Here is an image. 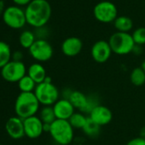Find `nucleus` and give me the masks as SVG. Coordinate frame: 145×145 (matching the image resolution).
<instances>
[{"mask_svg":"<svg viewBox=\"0 0 145 145\" xmlns=\"http://www.w3.org/2000/svg\"><path fill=\"white\" fill-rule=\"evenodd\" d=\"M51 6L47 0H32L25 8L26 23L35 28L44 26L50 19Z\"/></svg>","mask_w":145,"mask_h":145,"instance_id":"nucleus-1","label":"nucleus"},{"mask_svg":"<svg viewBox=\"0 0 145 145\" xmlns=\"http://www.w3.org/2000/svg\"><path fill=\"white\" fill-rule=\"evenodd\" d=\"M38 102L34 93H21L15 102V113L16 116L25 120L33 116L39 110Z\"/></svg>","mask_w":145,"mask_h":145,"instance_id":"nucleus-2","label":"nucleus"},{"mask_svg":"<svg viewBox=\"0 0 145 145\" xmlns=\"http://www.w3.org/2000/svg\"><path fill=\"white\" fill-rule=\"evenodd\" d=\"M50 134L60 145H68L73 139V128L68 121L56 119L51 125Z\"/></svg>","mask_w":145,"mask_h":145,"instance_id":"nucleus-3","label":"nucleus"},{"mask_svg":"<svg viewBox=\"0 0 145 145\" xmlns=\"http://www.w3.org/2000/svg\"><path fill=\"white\" fill-rule=\"evenodd\" d=\"M109 43L111 47L112 52L119 55L130 54L133 51L136 45L133 41L132 36L130 33L121 31L114 33L110 37Z\"/></svg>","mask_w":145,"mask_h":145,"instance_id":"nucleus-4","label":"nucleus"},{"mask_svg":"<svg viewBox=\"0 0 145 145\" xmlns=\"http://www.w3.org/2000/svg\"><path fill=\"white\" fill-rule=\"evenodd\" d=\"M33 93L44 106H53L59 100V91L52 82H43L37 84Z\"/></svg>","mask_w":145,"mask_h":145,"instance_id":"nucleus-5","label":"nucleus"},{"mask_svg":"<svg viewBox=\"0 0 145 145\" xmlns=\"http://www.w3.org/2000/svg\"><path fill=\"white\" fill-rule=\"evenodd\" d=\"M2 17L4 24L11 29H21L27 24L25 10L16 5L6 7Z\"/></svg>","mask_w":145,"mask_h":145,"instance_id":"nucleus-6","label":"nucleus"},{"mask_svg":"<svg viewBox=\"0 0 145 145\" xmlns=\"http://www.w3.org/2000/svg\"><path fill=\"white\" fill-rule=\"evenodd\" d=\"M93 14L97 20L107 24L115 20L118 17V9L114 3L110 1H102L95 5Z\"/></svg>","mask_w":145,"mask_h":145,"instance_id":"nucleus-7","label":"nucleus"},{"mask_svg":"<svg viewBox=\"0 0 145 145\" xmlns=\"http://www.w3.org/2000/svg\"><path fill=\"white\" fill-rule=\"evenodd\" d=\"M27 70L22 61L10 60L1 69L2 78L8 82H18L26 75Z\"/></svg>","mask_w":145,"mask_h":145,"instance_id":"nucleus-8","label":"nucleus"},{"mask_svg":"<svg viewBox=\"0 0 145 145\" xmlns=\"http://www.w3.org/2000/svg\"><path fill=\"white\" fill-rule=\"evenodd\" d=\"M28 51L30 55L38 62H46L53 56V48L44 39H37Z\"/></svg>","mask_w":145,"mask_h":145,"instance_id":"nucleus-9","label":"nucleus"},{"mask_svg":"<svg viewBox=\"0 0 145 145\" xmlns=\"http://www.w3.org/2000/svg\"><path fill=\"white\" fill-rule=\"evenodd\" d=\"M25 136L31 139L39 138L44 133V123L41 119L36 116L23 120Z\"/></svg>","mask_w":145,"mask_h":145,"instance_id":"nucleus-10","label":"nucleus"},{"mask_svg":"<svg viewBox=\"0 0 145 145\" xmlns=\"http://www.w3.org/2000/svg\"><path fill=\"white\" fill-rule=\"evenodd\" d=\"M112 49L109 42L99 40L96 42L91 48V56L97 63H104L109 60L112 54Z\"/></svg>","mask_w":145,"mask_h":145,"instance_id":"nucleus-11","label":"nucleus"},{"mask_svg":"<svg viewBox=\"0 0 145 145\" xmlns=\"http://www.w3.org/2000/svg\"><path fill=\"white\" fill-rule=\"evenodd\" d=\"M5 131L7 134L13 139H21L25 136L23 120L18 116L9 118L5 124Z\"/></svg>","mask_w":145,"mask_h":145,"instance_id":"nucleus-12","label":"nucleus"},{"mask_svg":"<svg viewBox=\"0 0 145 145\" xmlns=\"http://www.w3.org/2000/svg\"><path fill=\"white\" fill-rule=\"evenodd\" d=\"M52 107L56 119L59 120L68 121L69 118L74 114L75 108L68 99H59Z\"/></svg>","mask_w":145,"mask_h":145,"instance_id":"nucleus-13","label":"nucleus"},{"mask_svg":"<svg viewBox=\"0 0 145 145\" xmlns=\"http://www.w3.org/2000/svg\"><path fill=\"white\" fill-rule=\"evenodd\" d=\"M89 117L100 127H102L108 125L112 121L113 114L108 107L98 105L91 110Z\"/></svg>","mask_w":145,"mask_h":145,"instance_id":"nucleus-14","label":"nucleus"},{"mask_svg":"<svg viewBox=\"0 0 145 145\" xmlns=\"http://www.w3.org/2000/svg\"><path fill=\"white\" fill-rule=\"evenodd\" d=\"M83 48V42L77 37H69L62 43V51L68 57H74L78 55Z\"/></svg>","mask_w":145,"mask_h":145,"instance_id":"nucleus-15","label":"nucleus"},{"mask_svg":"<svg viewBox=\"0 0 145 145\" xmlns=\"http://www.w3.org/2000/svg\"><path fill=\"white\" fill-rule=\"evenodd\" d=\"M26 74L37 83L39 84L41 82H43L45 78H46V71L44 69V67L39 64V63H34L32 64L28 69H27V72Z\"/></svg>","mask_w":145,"mask_h":145,"instance_id":"nucleus-16","label":"nucleus"},{"mask_svg":"<svg viewBox=\"0 0 145 145\" xmlns=\"http://www.w3.org/2000/svg\"><path fill=\"white\" fill-rule=\"evenodd\" d=\"M68 99L71 102L75 109L83 111L88 103V97L79 91H73L69 93Z\"/></svg>","mask_w":145,"mask_h":145,"instance_id":"nucleus-17","label":"nucleus"},{"mask_svg":"<svg viewBox=\"0 0 145 145\" xmlns=\"http://www.w3.org/2000/svg\"><path fill=\"white\" fill-rule=\"evenodd\" d=\"M114 24L116 30L121 32H129L133 26L132 19L127 16H118L114 21Z\"/></svg>","mask_w":145,"mask_h":145,"instance_id":"nucleus-18","label":"nucleus"},{"mask_svg":"<svg viewBox=\"0 0 145 145\" xmlns=\"http://www.w3.org/2000/svg\"><path fill=\"white\" fill-rule=\"evenodd\" d=\"M11 59L12 52L9 45L3 41H0V69L8 64Z\"/></svg>","mask_w":145,"mask_h":145,"instance_id":"nucleus-19","label":"nucleus"},{"mask_svg":"<svg viewBox=\"0 0 145 145\" xmlns=\"http://www.w3.org/2000/svg\"><path fill=\"white\" fill-rule=\"evenodd\" d=\"M17 83L21 93H32L37 86V83L27 74L23 76Z\"/></svg>","mask_w":145,"mask_h":145,"instance_id":"nucleus-20","label":"nucleus"},{"mask_svg":"<svg viewBox=\"0 0 145 145\" xmlns=\"http://www.w3.org/2000/svg\"><path fill=\"white\" fill-rule=\"evenodd\" d=\"M130 80L132 83L136 87L143 86L145 83V71L142 67L134 68L130 75Z\"/></svg>","mask_w":145,"mask_h":145,"instance_id":"nucleus-21","label":"nucleus"},{"mask_svg":"<svg viewBox=\"0 0 145 145\" xmlns=\"http://www.w3.org/2000/svg\"><path fill=\"white\" fill-rule=\"evenodd\" d=\"M36 40L37 39L35 38V35L33 34V32L28 30L22 31L19 37L20 45L23 48H26V49H29Z\"/></svg>","mask_w":145,"mask_h":145,"instance_id":"nucleus-22","label":"nucleus"},{"mask_svg":"<svg viewBox=\"0 0 145 145\" xmlns=\"http://www.w3.org/2000/svg\"><path fill=\"white\" fill-rule=\"evenodd\" d=\"M39 118L44 124H52L56 120V115L52 106H44L40 110Z\"/></svg>","mask_w":145,"mask_h":145,"instance_id":"nucleus-23","label":"nucleus"},{"mask_svg":"<svg viewBox=\"0 0 145 145\" xmlns=\"http://www.w3.org/2000/svg\"><path fill=\"white\" fill-rule=\"evenodd\" d=\"M100 127H101L98 124H97L95 121H93L90 117H87V121H86L85 125L84 126L82 130L87 136L93 138L99 134Z\"/></svg>","mask_w":145,"mask_h":145,"instance_id":"nucleus-24","label":"nucleus"},{"mask_svg":"<svg viewBox=\"0 0 145 145\" xmlns=\"http://www.w3.org/2000/svg\"><path fill=\"white\" fill-rule=\"evenodd\" d=\"M87 121V117H85L82 113H75L69 118L68 121L73 128L76 129H83L85 122Z\"/></svg>","mask_w":145,"mask_h":145,"instance_id":"nucleus-25","label":"nucleus"},{"mask_svg":"<svg viewBox=\"0 0 145 145\" xmlns=\"http://www.w3.org/2000/svg\"><path fill=\"white\" fill-rule=\"evenodd\" d=\"M133 41L137 45L145 44V27H139L132 34Z\"/></svg>","mask_w":145,"mask_h":145,"instance_id":"nucleus-26","label":"nucleus"},{"mask_svg":"<svg viewBox=\"0 0 145 145\" xmlns=\"http://www.w3.org/2000/svg\"><path fill=\"white\" fill-rule=\"evenodd\" d=\"M126 145H145V138L142 137H138L131 139Z\"/></svg>","mask_w":145,"mask_h":145,"instance_id":"nucleus-27","label":"nucleus"},{"mask_svg":"<svg viewBox=\"0 0 145 145\" xmlns=\"http://www.w3.org/2000/svg\"><path fill=\"white\" fill-rule=\"evenodd\" d=\"M23 58V54L21 51H15L14 53H12V60L15 61H21Z\"/></svg>","mask_w":145,"mask_h":145,"instance_id":"nucleus-28","label":"nucleus"},{"mask_svg":"<svg viewBox=\"0 0 145 145\" xmlns=\"http://www.w3.org/2000/svg\"><path fill=\"white\" fill-rule=\"evenodd\" d=\"M12 1L16 6H19V7L26 6V7L32 0H12Z\"/></svg>","mask_w":145,"mask_h":145,"instance_id":"nucleus-29","label":"nucleus"},{"mask_svg":"<svg viewBox=\"0 0 145 145\" xmlns=\"http://www.w3.org/2000/svg\"><path fill=\"white\" fill-rule=\"evenodd\" d=\"M6 7H5V3L3 0H0V15H3L4 10H5Z\"/></svg>","mask_w":145,"mask_h":145,"instance_id":"nucleus-30","label":"nucleus"},{"mask_svg":"<svg viewBox=\"0 0 145 145\" xmlns=\"http://www.w3.org/2000/svg\"><path fill=\"white\" fill-rule=\"evenodd\" d=\"M141 67L143 68V70H144V71H145V60L144 61V62H143V63H142V65H141Z\"/></svg>","mask_w":145,"mask_h":145,"instance_id":"nucleus-31","label":"nucleus"},{"mask_svg":"<svg viewBox=\"0 0 145 145\" xmlns=\"http://www.w3.org/2000/svg\"><path fill=\"white\" fill-rule=\"evenodd\" d=\"M0 145H3V144H0Z\"/></svg>","mask_w":145,"mask_h":145,"instance_id":"nucleus-32","label":"nucleus"}]
</instances>
